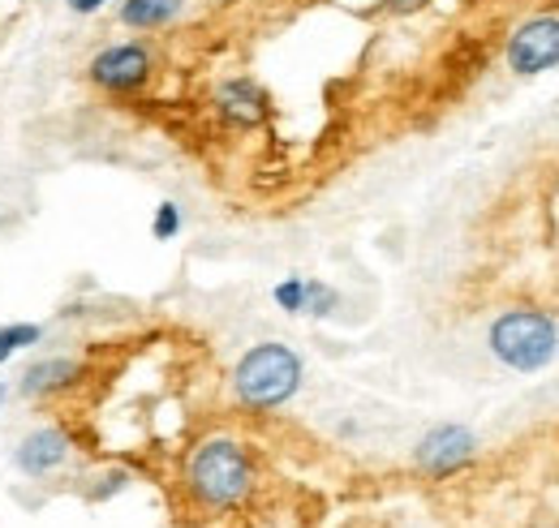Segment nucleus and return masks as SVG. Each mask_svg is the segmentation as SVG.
I'll list each match as a JSON object with an SVG mask.
<instances>
[{
    "label": "nucleus",
    "instance_id": "f257e3e1",
    "mask_svg": "<svg viewBox=\"0 0 559 528\" xmlns=\"http://www.w3.org/2000/svg\"><path fill=\"white\" fill-rule=\"evenodd\" d=\"M181 481H186V494L199 507H207V512H233L254 490V460H250V452L237 439L215 434V439H203L199 447H190Z\"/></svg>",
    "mask_w": 559,
    "mask_h": 528
},
{
    "label": "nucleus",
    "instance_id": "f03ea898",
    "mask_svg": "<svg viewBox=\"0 0 559 528\" xmlns=\"http://www.w3.org/2000/svg\"><path fill=\"white\" fill-rule=\"evenodd\" d=\"M306 365L288 344H254L250 352H241V361L233 365V396L250 412H272L280 404L301 392Z\"/></svg>",
    "mask_w": 559,
    "mask_h": 528
},
{
    "label": "nucleus",
    "instance_id": "7ed1b4c3",
    "mask_svg": "<svg viewBox=\"0 0 559 528\" xmlns=\"http://www.w3.org/2000/svg\"><path fill=\"white\" fill-rule=\"evenodd\" d=\"M487 344L499 365L516 370V374H538L556 361L559 352V327L547 310L534 305H516L503 310L487 331Z\"/></svg>",
    "mask_w": 559,
    "mask_h": 528
},
{
    "label": "nucleus",
    "instance_id": "20e7f679",
    "mask_svg": "<svg viewBox=\"0 0 559 528\" xmlns=\"http://www.w3.org/2000/svg\"><path fill=\"white\" fill-rule=\"evenodd\" d=\"M155 77V52L142 44V39H121V44H108L99 48L91 61H86V82L112 99H130L146 91V82Z\"/></svg>",
    "mask_w": 559,
    "mask_h": 528
},
{
    "label": "nucleus",
    "instance_id": "39448f33",
    "mask_svg": "<svg viewBox=\"0 0 559 528\" xmlns=\"http://www.w3.org/2000/svg\"><path fill=\"white\" fill-rule=\"evenodd\" d=\"M503 61H508L512 73H521V77L559 69V17L556 13H534V17H525V22L508 35Z\"/></svg>",
    "mask_w": 559,
    "mask_h": 528
},
{
    "label": "nucleus",
    "instance_id": "423d86ee",
    "mask_svg": "<svg viewBox=\"0 0 559 528\" xmlns=\"http://www.w3.org/2000/svg\"><path fill=\"white\" fill-rule=\"evenodd\" d=\"M73 434L66 421H44L35 430H26L13 447V468L31 481H44V477H57L73 456Z\"/></svg>",
    "mask_w": 559,
    "mask_h": 528
},
{
    "label": "nucleus",
    "instance_id": "0eeeda50",
    "mask_svg": "<svg viewBox=\"0 0 559 528\" xmlns=\"http://www.w3.org/2000/svg\"><path fill=\"white\" fill-rule=\"evenodd\" d=\"M478 456V439L469 425H456V421H443V425H430L414 447V464H418L426 477H452L461 468H469Z\"/></svg>",
    "mask_w": 559,
    "mask_h": 528
},
{
    "label": "nucleus",
    "instance_id": "6e6552de",
    "mask_svg": "<svg viewBox=\"0 0 559 528\" xmlns=\"http://www.w3.org/2000/svg\"><path fill=\"white\" fill-rule=\"evenodd\" d=\"M82 379H86V365H82L78 357H39V361H31V365L17 374L13 396L31 399V404H39V399H61L66 392L82 387Z\"/></svg>",
    "mask_w": 559,
    "mask_h": 528
},
{
    "label": "nucleus",
    "instance_id": "1a4fd4ad",
    "mask_svg": "<svg viewBox=\"0 0 559 528\" xmlns=\"http://www.w3.org/2000/svg\"><path fill=\"white\" fill-rule=\"evenodd\" d=\"M215 112L233 130H259L272 117V99H267V91L254 77H228L215 91Z\"/></svg>",
    "mask_w": 559,
    "mask_h": 528
},
{
    "label": "nucleus",
    "instance_id": "9d476101",
    "mask_svg": "<svg viewBox=\"0 0 559 528\" xmlns=\"http://www.w3.org/2000/svg\"><path fill=\"white\" fill-rule=\"evenodd\" d=\"M186 0H121V26L130 31H164L181 17Z\"/></svg>",
    "mask_w": 559,
    "mask_h": 528
},
{
    "label": "nucleus",
    "instance_id": "9b49d317",
    "mask_svg": "<svg viewBox=\"0 0 559 528\" xmlns=\"http://www.w3.org/2000/svg\"><path fill=\"white\" fill-rule=\"evenodd\" d=\"M39 339H44V327H39V323H4V327H0V365L13 361L17 352L35 348Z\"/></svg>",
    "mask_w": 559,
    "mask_h": 528
},
{
    "label": "nucleus",
    "instance_id": "f8f14e48",
    "mask_svg": "<svg viewBox=\"0 0 559 528\" xmlns=\"http://www.w3.org/2000/svg\"><path fill=\"white\" fill-rule=\"evenodd\" d=\"M336 305H341V292H336L332 284H323V279H306V310H301V314H310V319H328V314H336Z\"/></svg>",
    "mask_w": 559,
    "mask_h": 528
},
{
    "label": "nucleus",
    "instance_id": "ddd939ff",
    "mask_svg": "<svg viewBox=\"0 0 559 528\" xmlns=\"http://www.w3.org/2000/svg\"><path fill=\"white\" fill-rule=\"evenodd\" d=\"M272 301H276L284 314H301L306 310V279L301 275H288L272 288Z\"/></svg>",
    "mask_w": 559,
    "mask_h": 528
},
{
    "label": "nucleus",
    "instance_id": "4468645a",
    "mask_svg": "<svg viewBox=\"0 0 559 528\" xmlns=\"http://www.w3.org/2000/svg\"><path fill=\"white\" fill-rule=\"evenodd\" d=\"M181 232V206L177 202H159L155 215H151V237L155 241H177Z\"/></svg>",
    "mask_w": 559,
    "mask_h": 528
},
{
    "label": "nucleus",
    "instance_id": "2eb2a0df",
    "mask_svg": "<svg viewBox=\"0 0 559 528\" xmlns=\"http://www.w3.org/2000/svg\"><path fill=\"white\" fill-rule=\"evenodd\" d=\"M126 481H130L126 468H108V472L95 477V485H86V499H91V503H104V499H112L117 490H126Z\"/></svg>",
    "mask_w": 559,
    "mask_h": 528
},
{
    "label": "nucleus",
    "instance_id": "dca6fc26",
    "mask_svg": "<svg viewBox=\"0 0 559 528\" xmlns=\"http://www.w3.org/2000/svg\"><path fill=\"white\" fill-rule=\"evenodd\" d=\"M430 0H383V9L388 13H396V17H414V13H421Z\"/></svg>",
    "mask_w": 559,
    "mask_h": 528
},
{
    "label": "nucleus",
    "instance_id": "f3484780",
    "mask_svg": "<svg viewBox=\"0 0 559 528\" xmlns=\"http://www.w3.org/2000/svg\"><path fill=\"white\" fill-rule=\"evenodd\" d=\"M112 0H66V9L78 13V17H91V13H99V9H108Z\"/></svg>",
    "mask_w": 559,
    "mask_h": 528
},
{
    "label": "nucleus",
    "instance_id": "a211bd4d",
    "mask_svg": "<svg viewBox=\"0 0 559 528\" xmlns=\"http://www.w3.org/2000/svg\"><path fill=\"white\" fill-rule=\"evenodd\" d=\"M9 396H13V387H9V383H0V412H4V404H9Z\"/></svg>",
    "mask_w": 559,
    "mask_h": 528
}]
</instances>
